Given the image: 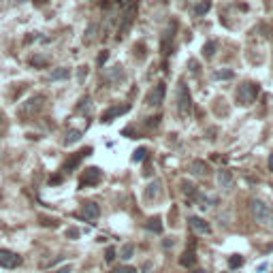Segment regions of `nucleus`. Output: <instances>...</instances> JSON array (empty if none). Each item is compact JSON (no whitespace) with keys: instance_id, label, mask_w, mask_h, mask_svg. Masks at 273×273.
I'll return each instance as SVG.
<instances>
[{"instance_id":"nucleus-32","label":"nucleus","mask_w":273,"mask_h":273,"mask_svg":"<svg viewBox=\"0 0 273 273\" xmlns=\"http://www.w3.org/2000/svg\"><path fill=\"white\" fill-rule=\"evenodd\" d=\"M71 271H73V267L68 265V267H64V269H56L54 273H71Z\"/></svg>"},{"instance_id":"nucleus-10","label":"nucleus","mask_w":273,"mask_h":273,"mask_svg":"<svg viewBox=\"0 0 273 273\" xmlns=\"http://www.w3.org/2000/svg\"><path fill=\"white\" fill-rule=\"evenodd\" d=\"M165 94H167V85L165 84H156L154 90L149 92L145 101H147L149 107H158V105L162 103V98H165Z\"/></svg>"},{"instance_id":"nucleus-37","label":"nucleus","mask_w":273,"mask_h":273,"mask_svg":"<svg viewBox=\"0 0 273 273\" xmlns=\"http://www.w3.org/2000/svg\"><path fill=\"white\" fill-rule=\"evenodd\" d=\"M115 2H122V0H115Z\"/></svg>"},{"instance_id":"nucleus-33","label":"nucleus","mask_w":273,"mask_h":273,"mask_svg":"<svg viewBox=\"0 0 273 273\" xmlns=\"http://www.w3.org/2000/svg\"><path fill=\"white\" fill-rule=\"evenodd\" d=\"M105 60H107V51H103V54L101 56H98V64H103V62Z\"/></svg>"},{"instance_id":"nucleus-31","label":"nucleus","mask_w":273,"mask_h":273,"mask_svg":"<svg viewBox=\"0 0 273 273\" xmlns=\"http://www.w3.org/2000/svg\"><path fill=\"white\" fill-rule=\"evenodd\" d=\"M62 182H64V177H62V175H54V177H49V184H51V186L62 184Z\"/></svg>"},{"instance_id":"nucleus-26","label":"nucleus","mask_w":273,"mask_h":273,"mask_svg":"<svg viewBox=\"0 0 273 273\" xmlns=\"http://www.w3.org/2000/svg\"><path fill=\"white\" fill-rule=\"evenodd\" d=\"M113 273H137L135 267H128V265H122V267H115Z\"/></svg>"},{"instance_id":"nucleus-36","label":"nucleus","mask_w":273,"mask_h":273,"mask_svg":"<svg viewBox=\"0 0 273 273\" xmlns=\"http://www.w3.org/2000/svg\"><path fill=\"white\" fill-rule=\"evenodd\" d=\"M192 273H203V271H201V269H199V271H192Z\"/></svg>"},{"instance_id":"nucleus-27","label":"nucleus","mask_w":273,"mask_h":273,"mask_svg":"<svg viewBox=\"0 0 273 273\" xmlns=\"http://www.w3.org/2000/svg\"><path fill=\"white\" fill-rule=\"evenodd\" d=\"M132 252H135V246H130V243H128V246H124V248H122V258H130Z\"/></svg>"},{"instance_id":"nucleus-21","label":"nucleus","mask_w":273,"mask_h":273,"mask_svg":"<svg viewBox=\"0 0 273 273\" xmlns=\"http://www.w3.org/2000/svg\"><path fill=\"white\" fill-rule=\"evenodd\" d=\"M68 77H71V71H68V68H60V71L51 73V79H68Z\"/></svg>"},{"instance_id":"nucleus-29","label":"nucleus","mask_w":273,"mask_h":273,"mask_svg":"<svg viewBox=\"0 0 273 273\" xmlns=\"http://www.w3.org/2000/svg\"><path fill=\"white\" fill-rule=\"evenodd\" d=\"M41 224H45V226H56L58 220H54V218H43V216H41Z\"/></svg>"},{"instance_id":"nucleus-7","label":"nucleus","mask_w":273,"mask_h":273,"mask_svg":"<svg viewBox=\"0 0 273 273\" xmlns=\"http://www.w3.org/2000/svg\"><path fill=\"white\" fill-rule=\"evenodd\" d=\"M90 154H92V147H84L81 152L73 154V156H68V158L64 160V165H62V171H66V173L75 171V169H77V165H79V162L84 160L85 156H90Z\"/></svg>"},{"instance_id":"nucleus-5","label":"nucleus","mask_w":273,"mask_h":273,"mask_svg":"<svg viewBox=\"0 0 273 273\" xmlns=\"http://www.w3.org/2000/svg\"><path fill=\"white\" fill-rule=\"evenodd\" d=\"M21 265V256L11 250H0V267L4 269H17Z\"/></svg>"},{"instance_id":"nucleus-13","label":"nucleus","mask_w":273,"mask_h":273,"mask_svg":"<svg viewBox=\"0 0 273 273\" xmlns=\"http://www.w3.org/2000/svg\"><path fill=\"white\" fill-rule=\"evenodd\" d=\"M130 109V105L126 103V105H120V107H113V109H107V111L103 113V122H111L113 118H118V115H122V113H126Z\"/></svg>"},{"instance_id":"nucleus-18","label":"nucleus","mask_w":273,"mask_h":273,"mask_svg":"<svg viewBox=\"0 0 273 273\" xmlns=\"http://www.w3.org/2000/svg\"><path fill=\"white\" fill-rule=\"evenodd\" d=\"M79 139H81V130H75V128H71V130H66L64 145H73L75 141H79Z\"/></svg>"},{"instance_id":"nucleus-6","label":"nucleus","mask_w":273,"mask_h":273,"mask_svg":"<svg viewBox=\"0 0 273 273\" xmlns=\"http://www.w3.org/2000/svg\"><path fill=\"white\" fill-rule=\"evenodd\" d=\"M98 216H101V207H98L96 203H92V201L84 203V207H81V211L77 213V218L85 220V222H96V220H98Z\"/></svg>"},{"instance_id":"nucleus-22","label":"nucleus","mask_w":273,"mask_h":273,"mask_svg":"<svg viewBox=\"0 0 273 273\" xmlns=\"http://www.w3.org/2000/svg\"><path fill=\"white\" fill-rule=\"evenodd\" d=\"M213 79H233V71H231V68L218 71V73H213Z\"/></svg>"},{"instance_id":"nucleus-17","label":"nucleus","mask_w":273,"mask_h":273,"mask_svg":"<svg viewBox=\"0 0 273 273\" xmlns=\"http://www.w3.org/2000/svg\"><path fill=\"white\" fill-rule=\"evenodd\" d=\"M145 229H147L149 231V233H162V218H149L147 220V222H145Z\"/></svg>"},{"instance_id":"nucleus-34","label":"nucleus","mask_w":273,"mask_h":273,"mask_svg":"<svg viewBox=\"0 0 273 273\" xmlns=\"http://www.w3.org/2000/svg\"><path fill=\"white\" fill-rule=\"evenodd\" d=\"M21 0H9V2H4V7H13V4H20Z\"/></svg>"},{"instance_id":"nucleus-11","label":"nucleus","mask_w":273,"mask_h":273,"mask_svg":"<svg viewBox=\"0 0 273 273\" xmlns=\"http://www.w3.org/2000/svg\"><path fill=\"white\" fill-rule=\"evenodd\" d=\"M188 222H190V229H192L196 235H209L211 233V226H209L205 220L199 218V216H190Z\"/></svg>"},{"instance_id":"nucleus-20","label":"nucleus","mask_w":273,"mask_h":273,"mask_svg":"<svg viewBox=\"0 0 273 273\" xmlns=\"http://www.w3.org/2000/svg\"><path fill=\"white\" fill-rule=\"evenodd\" d=\"M30 64H32V66L43 68V66H47V64H49V58H47V56H45V58H43V56H34L32 60H30Z\"/></svg>"},{"instance_id":"nucleus-15","label":"nucleus","mask_w":273,"mask_h":273,"mask_svg":"<svg viewBox=\"0 0 273 273\" xmlns=\"http://www.w3.org/2000/svg\"><path fill=\"white\" fill-rule=\"evenodd\" d=\"M218 184L222 190H231V186H233V175H231V171H218Z\"/></svg>"},{"instance_id":"nucleus-1","label":"nucleus","mask_w":273,"mask_h":273,"mask_svg":"<svg viewBox=\"0 0 273 273\" xmlns=\"http://www.w3.org/2000/svg\"><path fill=\"white\" fill-rule=\"evenodd\" d=\"M250 209H252V216L258 224H267V226L273 229V207L269 205V203L254 199L252 203H250Z\"/></svg>"},{"instance_id":"nucleus-12","label":"nucleus","mask_w":273,"mask_h":273,"mask_svg":"<svg viewBox=\"0 0 273 273\" xmlns=\"http://www.w3.org/2000/svg\"><path fill=\"white\" fill-rule=\"evenodd\" d=\"M179 265L182 267H192V265H196V252H194V243H190L188 246V250L179 256Z\"/></svg>"},{"instance_id":"nucleus-30","label":"nucleus","mask_w":273,"mask_h":273,"mask_svg":"<svg viewBox=\"0 0 273 273\" xmlns=\"http://www.w3.org/2000/svg\"><path fill=\"white\" fill-rule=\"evenodd\" d=\"M105 260H107V263L115 260V250H113V248H109V250H107V254H105Z\"/></svg>"},{"instance_id":"nucleus-19","label":"nucleus","mask_w":273,"mask_h":273,"mask_svg":"<svg viewBox=\"0 0 273 273\" xmlns=\"http://www.w3.org/2000/svg\"><path fill=\"white\" fill-rule=\"evenodd\" d=\"M209 7H211V2H209V0H201V2L194 7V15H205L209 11Z\"/></svg>"},{"instance_id":"nucleus-23","label":"nucleus","mask_w":273,"mask_h":273,"mask_svg":"<svg viewBox=\"0 0 273 273\" xmlns=\"http://www.w3.org/2000/svg\"><path fill=\"white\" fill-rule=\"evenodd\" d=\"M203 54H205V58H211L213 54H216V43H211V41H209L205 47H203Z\"/></svg>"},{"instance_id":"nucleus-9","label":"nucleus","mask_w":273,"mask_h":273,"mask_svg":"<svg viewBox=\"0 0 273 273\" xmlns=\"http://www.w3.org/2000/svg\"><path fill=\"white\" fill-rule=\"evenodd\" d=\"M175 30H177V26H175V24H171V26L165 30V34H162L160 49H162V54H165V56H169V54H171V49H173V41H175Z\"/></svg>"},{"instance_id":"nucleus-28","label":"nucleus","mask_w":273,"mask_h":273,"mask_svg":"<svg viewBox=\"0 0 273 273\" xmlns=\"http://www.w3.org/2000/svg\"><path fill=\"white\" fill-rule=\"evenodd\" d=\"M79 235H81L79 229H68V231H66V237H68V239H77Z\"/></svg>"},{"instance_id":"nucleus-8","label":"nucleus","mask_w":273,"mask_h":273,"mask_svg":"<svg viewBox=\"0 0 273 273\" xmlns=\"http://www.w3.org/2000/svg\"><path fill=\"white\" fill-rule=\"evenodd\" d=\"M43 105H45V96H32L30 101H26V105L20 109V113L21 115H34L43 109Z\"/></svg>"},{"instance_id":"nucleus-25","label":"nucleus","mask_w":273,"mask_h":273,"mask_svg":"<svg viewBox=\"0 0 273 273\" xmlns=\"http://www.w3.org/2000/svg\"><path fill=\"white\" fill-rule=\"evenodd\" d=\"M147 154H149V152H147V149H145V147H139L137 152H135V156H132V160H137V162H139V160L147 158Z\"/></svg>"},{"instance_id":"nucleus-35","label":"nucleus","mask_w":273,"mask_h":273,"mask_svg":"<svg viewBox=\"0 0 273 273\" xmlns=\"http://www.w3.org/2000/svg\"><path fill=\"white\" fill-rule=\"evenodd\" d=\"M269 171H273V154L269 156Z\"/></svg>"},{"instance_id":"nucleus-3","label":"nucleus","mask_w":273,"mask_h":273,"mask_svg":"<svg viewBox=\"0 0 273 273\" xmlns=\"http://www.w3.org/2000/svg\"><path fill=\"white\" fill-rule=\"evenodd\" d=\"M190 109H192V98H190L188 85L179 84L177 85V111L182 113V115H188Z\"/></svg>"},{"instance_id":"nucleus-2","label":"nucleus","mask_w":273,"mask_h":273,"mask_svg":"<svg viewBox=\"0 0 273 273\" xmlns=\"http://www.w3.org/2000/svg\"><path fill=\"white\" fill-rule=\"evenodd\" d=\"M256 96H258V85L252 84V81H250V84L246 81V84H241L239 90H237L235 101L239 103V105H250V103L256 101Z\"/></svg>"},{"instance_id":"nucleus-24","label":"nucleus","mask_w":273,"mask_h":273,"mask_svg":"<svg viewBox=\"0 0 273 273\" xmlns=\"http://www.w3.org/2000/svg\"><path fill=\"white\" fill-rule=\"evenodd\" d=\"M241 265H243V258L241 256H231L229 258V267H231V269H239Z\"/></svg>"},{"instance_id":"nucleus-14","label":"nucleus","mask_w":273,"mask_h":273,"mask_svg":"<svg viewBox=\"0 0 273 273\" xmlns=\"http://www.w3.org/2000/svg\"><path fill=\"white\" fill-rule=\"evenodd\" d=\"M160 192H162V184L158 182V179H156V182H152V184L147 186V188H145V194H143V196H145V201H154Z\"/></svg>"},{"instance_id":"nucleus-16","label":"nucleus","mask_w":273,"mask_h":273,"mask_svg":"<svg viewBox=\"0 0 273 273\" xmlns=\"http://www.w3.org/2000/svg\"><path fill=\"white\" fill-rule=\"evenodd\" d=\"M207 165L203 160H194L192 165H190V173H192V175H199V177H205L207 175Z\"/></svg>"},{"instance_id":"nucleus-4","label":"nucleus","mask_w":273,"mask_h":273,"mask_svg":"<svg viewBox=\"0 0 273 273\" xmlns=\"http://www.w3.org/2000/svg\"><path fill=\"white\" fill-rule=\"evenodd\" d=\"M101 179H103L101 169L98 167H88L79 177V188H92V186L101 184Z\"/></svg>"}]
</instances>
